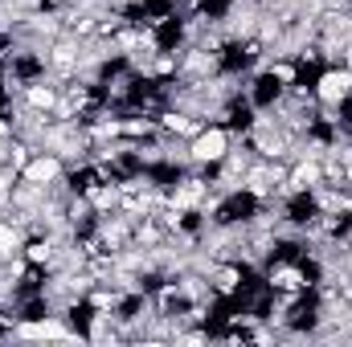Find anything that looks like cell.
Masks as SVG:
<instances>
[{"instance_id":"6da1fadb","label":"cell","mask_w":352,"mask_h":347,"mask_svg":"<svg viewBox=\"0 0 352 347\" xmlns=\"http://www.w3.org/2000/svg\"><path fill=\"white\" fill-rule=\"evenodd\" d=\"M234 152V131L221 123H205L192 139H188V160L201 168H217L226 156Z\"/></svg>"}]
</instances>
